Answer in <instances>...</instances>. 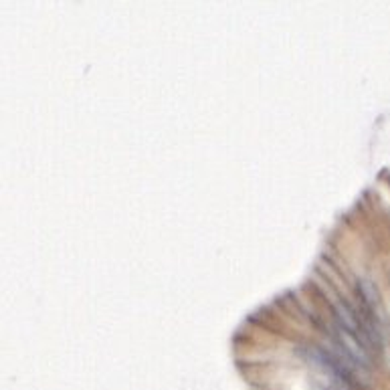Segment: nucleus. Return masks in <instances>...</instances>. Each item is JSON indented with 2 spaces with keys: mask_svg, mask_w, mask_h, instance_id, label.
<instances>
[{
  "mask_svg": "<svg viewBox=\"0 0 390 390\" xmlns=\"http://www.w3.org/2000/svg\"><path fill=\"white\" fill-rule=\"evenodd\" d=\"M360 291H362V295H364L368 306H374V304H376V299H378V291H376V287L372 286L370 281H366L364 279V281L360 284Z\"/></svg>",
  "mask_w": 390,
  "mask_h": 390,
  "instance_id": "obj_1",
  "label": "nucleus"
}]
</instances>
